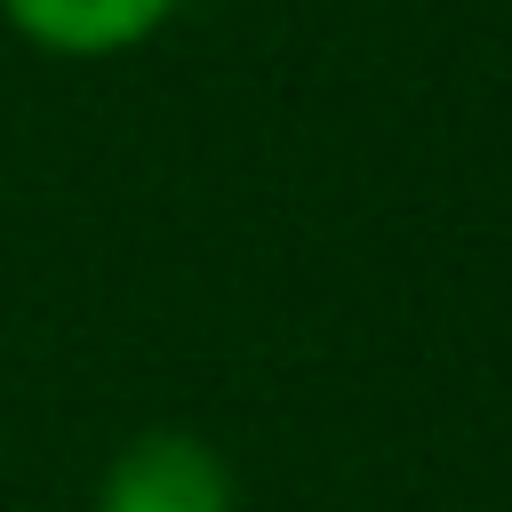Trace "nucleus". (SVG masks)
<instances>
[{"label": "nucleus", "mask_w": 512, "mask_h": 512, "mask_svg": "<svg viewBox=\"0 0 512 512\" xmlns=\"http://www.w3.org/2000/svg\"><path fill=\"white\" fill-rule=\"evenodd\" d=\"M176 16L184 0H0V24L56 64H112L160 40Z\"/></svg>", "instance_id": "nucleus-2"}, {"label": "nucleus", "mask_w": 512, "mask_h": 512, "mask_svg": "<svg viewBox=\"0 0 512 512\" xmlns=\"http://www.w3.org/2000/svg\"><path fill=\"white\" fill-rule=\"evenodd\" d=\"M88 512H240V480L216 440L184 424H152L104 456Z\"/></svg>", "instance_id": "nucleus-1"}]
</instances>
